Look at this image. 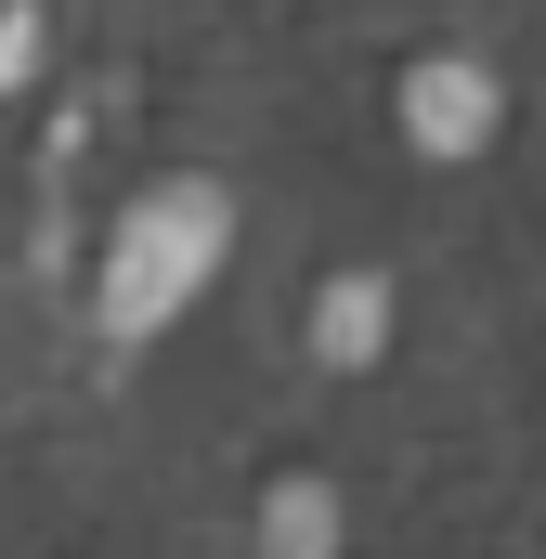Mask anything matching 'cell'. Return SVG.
Instances as JSON below:
<instances>
[{"instance_id":"cell-1","label":"cell","mask_w":546,"mask_h":559,"mask_svg":"<svg viewBox=\"0 0 546 559\" xmlns=\"http://www.w3.org/2000/svg\"><path fill=\"white\" fill-rule=\"evenodd\" d=\"M222 248H235V195L222 182H156L118 209V235H105V338H156V325H182L209 274H222Z\"/></svg>"},{"instance_id":"cell-2","label":"cell","mask_w":546,"mask_h":559,"mask_svg":"<svg viewBox=\"0 0 546 559\" xmlns=\"http://www.w3.org/2000/svg\"><path fill=\"white\" fill-rule=\"evenodd\" d=\"M404 131L429 143V156H482V143H495V79H482V66H416L404 79Z\"/></svg>"},{"instance_id":"cell-3","label":"cell","mask_w":546,"mask_h":559,"mask_svg":"<svg viewBox=\"0 0 546 559\" xmlns=\"http://www.w3.org/2000/svg\"><path fill=\"white\" fill-rule=\"evenodd\" d=\"M312 338H325V365H365V352L391 338V286L339 274V286H325V312H312Z\"/></svg>"},{"instance_id":"cell-4","label":"cell","mask_w":546,"mask_h":559,"mask_svg":"<svg viewBox=\"0 0 546 559\" xmlns=\"http://www.w3.org/2000/svg\"><path fill=\"white\" fill-rule=\"evenodd\" d=\"M273 559H339V495L286 481V495H273Z\"/></svg>"},{"instance_id":"cell-5","label":"cell","mask_w":546,"mask_h":559,"mask_svg":"<svg viewBox=\"0 0 546 559\" xmlns=\"http://www.w3.org/2000/svg\"><path fill=\"white\" fill-rule=\"evenodd\" d=\"M39 66V0H0V92Z\"/></svg>"}]
</instances>
